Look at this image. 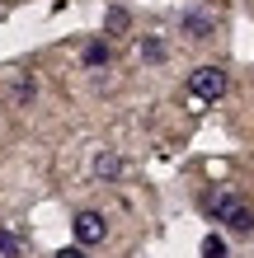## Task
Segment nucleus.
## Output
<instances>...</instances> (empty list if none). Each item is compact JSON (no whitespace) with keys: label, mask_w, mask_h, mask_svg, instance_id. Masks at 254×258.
Segmentation results:
<instances>
[{"label":"nucleus","mask_w":254,"mask_h":258,"mask_svg":"<svg viewBox=\"0 0 254 258\" xmlns=\"http://www.w3.org/2000/svg\"><path fill=\"white\" fill-rule=\"evenodd\" d=\"M221 94H226V71H221V66H198V71H188V99L217 103Z\"/></svg>","instance_id":"obj_1"},{"label":"nucleus","mask_w":254,"mask_h":258,"mask_svg":"<svg viewBox=\"0 0 254 258\" xmlns=\"http://www.w3.org/2000/svg\"><path fill=\"white\" fill-rule=\"evenodd\" d=\"M212 216H217L221 225H231V230H240V235L254 230V211H249L235 192H217V197H212Z\"/></svg>","instance_id":"obj_2"},{"label":"nucleus","mask_w":254,"mask_h":258,"mask_svg":"<svg viewBox=\"0 0 254 258\" xmlns=\"http://www.w3.org/2000/svg\"><path fill=\"white\" fill-rule=\"evenodd\" d=\"M71 230H76V244H99V239L104 235H109V225H104V216H99V211H80V216L76 221H71Z\"/></svg>","instance_id":"obj_3"},{"label":"nucleus","mask_w":254,"mask_h":258,"mask_svg":"<svg viewBox=\"0 0 254 258\" xmlns=\"http://www.w3.org/2000/svg\"><path fill=\"white\" fill-rule=\"evenodd\" d=\"M212 28H217L212 14H202V10H188V14H184V33H188V38H212Z\"/></svg>","instance_id":"obj_4"},{"label":"nucleus","mask_w":254,"mask_h":258,"mask_svg":"<svg viewBox=\"0 0 254 258\" xmlns=\"http://www.w3.org/2000/svg\"><path fill=\"white\" fill-rule=\"evenodd\" d=\"M118 174H123V160H118L113 150H104V155L94 160V178H99V183H113Z\"/></svg>","instance_id":"obj_5"},{"label":"nucleus","mask_w":254,"mask_h":258,"mask_svg":"<svg viewBox=\"0 0 254 258\" xmlns=\"http://www.w3.org/2000/svg\"><path fill=\"white\" fill-rule=\"evenodd\" d=\"M80 61H85V71H104V66H109V42H89Z\"/></svg>","instance_id":"obj_6"},{"label":"nucleus","mask_w":254,"mask_h":258,"mask_svg":"<svg viewBox=\"0 0 254 258\" xmlns=\"http://www.w3.org/2000/svg\"><path fill=\"white\" fill-rule=\"evenodd\" d=\"M141 61H165V42L160 38H141Z\"/></svg>","instance_id":"obj_7"},{"label":"nucleus","mask_w":254,"mask_h":258,"mask_svg":"<svg viewBox=\"0 0 254 258\" xmlns=\"http://www.w3.org/2000/svg\"><path fill=\"white\" fill-rule=\"evenodd\" d=\"M202 258H226V239H221V235H207L202 239Z\"/></svg>","instance_id":"obj_8"},{"label":"nucleus","mask_w":254,"mask_h":258,"mask_svg":"<svg viewBox=\"0 0 254 258\" xmlns=\"http://www.w3.org/2000/svg\"><path fill=\"white\" fill-rule=\"evenodd\" d=\"M0 258H19V239L10 230H0Z\"/></svg>","instance_id":"obj_9"},{"label":"nucleus","mask_w":254,"mask_h":258,"mask_svg":"<svg viewBox=\"0 0 254 258\" xmlns=\"http://www.w3.org/2000/svg\"><path fill=\"white\" fill-rule=\"evenodd\" d=\"M127 28V10H109V33H123Z\"/></svg>","instance_id":"obj_10"},{"label":"nucleus","mask_w":254,"mask_h":258,"mask_svg":"<svg viewBox=\"0 0 254 258\" xmlns=\"http://www.w3.org/2000/svg\"><path fill=\"white\" fill-rule=\"evenodd\" d=\"M57 258H89V253H85V244H71V249H62Z\"/></svg>","instance_id":"obj_11"}]
</instances>
